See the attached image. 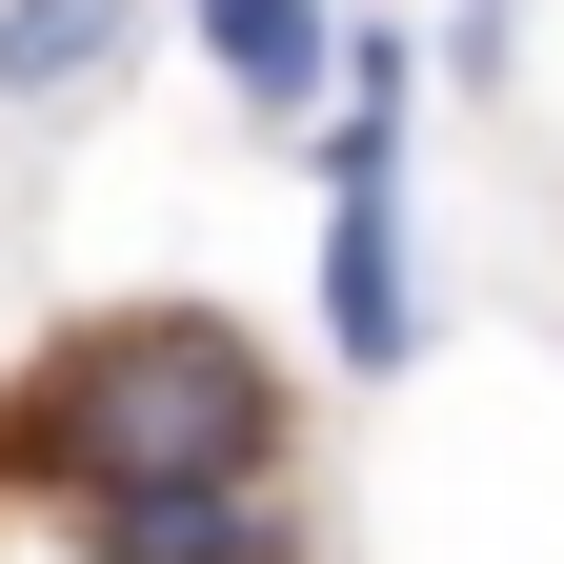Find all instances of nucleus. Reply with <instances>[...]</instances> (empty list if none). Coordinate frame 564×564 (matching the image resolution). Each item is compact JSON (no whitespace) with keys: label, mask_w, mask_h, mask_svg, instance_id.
<instances>
[{"label":"nucleus","mask_w":564,"mask_h":564,"mask_svg":"<svg viewBox=\"0 0 564 564\" xmlns=\"http://www.w3.org/2000/svg\"><path fill=\"white\" fill-rule=\"evenodd\" d=\"M0 444L82 505L101 564H223V544H242V484H262V444H282V403H262V364H242L223 323L141 303V323H82V343H61Z\"/></svg>","instance_id":"1"},{"label":"nucleus","mask_w":564,"mask_h":564,"mask_svg":"<svg viewBox=\"0 0 564 564\" xmlns=\"http://www.w3.org/2000/svg\"><path fill=\"white\" fill-rule=\"evenodd\" d=\"M323 323H343L364 383L423 343V303H403V182H343V202H323Z\"/></svg>","instance_id":"2"},{"label":"nucleus","mask_w":564,"mask_h":564,"mask_svg":"<svg viewBox=\"0 0 564 564\" xmlns=\"http://www.w3.org/2000/svg\"><path fill=\"white\" fill-rule=\"evenodd\" d=\"M121 61V0H0V101H82Z\"/></svg>","instance_id":"3"},{"label":"nucleus","mask_w":564,"mask_h":564,"mask_svg":"<svg viewBox=\"0 0 564 564\" xmlns=\"http://www.w3.org/2000/svg\"><path fill=\"white\" fill-rule=\"evenodd\" d=\"M202 41H223L242 101H303L323 82V0H202Z\"/></svg>","instance_id":"4"},{"label":"nucleus","mask_w":564,"mask_h":564,"mask_svg":"<svg viewBox=\"0 0 564 564\" xmlns=\"http://www.w3.org/2000/svg\"><path fill=\"white\" fill-rule=\"evenodd\" d=\"M223 564H282V544H223Z\"/></svg>","instance_id":"5"}]
</instances>
